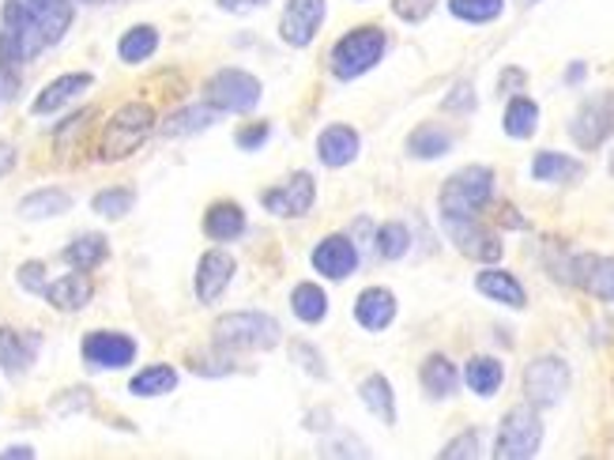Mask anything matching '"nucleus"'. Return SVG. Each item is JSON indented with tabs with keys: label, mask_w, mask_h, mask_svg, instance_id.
Returning a JSON list of instances; mask_svg holds the SVG:
<instances>
[{
	"label": "nucleus",
	"mask_w": 614,
	"mask_h": 460,
	"mask_svg": "<svg viewBox=\"0 0 614 460\" xmlns=\"http://www.w3.org/2000/svg\"><path fill=\"white\" fill-rule=\"evenodd\" d=\"M260 80L242 68H223L208 80V102L219 114H250L260 106Z\"/></svg>",
	"instance_id": "423d86ee"
},
{
	"label": "nucleus",
	"mask_w": 614,
	"mask_h": 460,
	"mask_svg": "<svg viewBox=\"0 0 614 460\" xmlns=\"http://www.w3.org/2000/svg\"><path fill=\"white\" fill-rule=\"evenodd\" d=\"M268 133H271V125H268V122L250 125V129H242V133H238V148H245V151H257L260 143H268Z\"/></svg>",
	"instance_id": "c03bdc74"
},
{
	"label": "nucleus",
	"mask_w": 614,
	"mask_h": 460,
	"mask_svg": "<svg viewBox=\"0 0 614 460\" xmlns=\"http://www.w3.org/2000/svg\"><path fill=\"white\" fill-rule=\"evenodd\" d=\"M83 359L99 370H125L136 363V340L125 332H88L83 336Z\"/></svg>",
	"instance_id": "f8f14e48"
},
{
	"label": "nucleus",
	"mask_w": 614,
	"mask_h": 460,
	"mask_svg": "<svg viewBox=\"0 0 614 460\" xmlns=\"http://www.w3.org/2000/svg\"><path fill=\"white\" fill-rule=\"evenodd\" d=\"M68 208H72V197L61 189H38L20 200L23 219H54V216H65Z\"/></svg>",
	"instance_id": "2f4dec72"
},
{
	"label": "nucleus",
	"mask_w": 614,
	"mask_h": 460,
	"mask_svg": "<svg viewBox=\"0 0 614 460\" xmlns=\"http://www.w3.org/2000/svg\"><path fill=\"white\" fill-rule=\"evenodd\" d=\"M385 49H389V34L381 27H355L332 49V72L339 80H358V76H366L385 57Z\"/></svg>",
	"instance_id": "20e7f679"
},
{
	"label": "nucleus",
	"mask_w": 614,
	"mask_h": 460,
	"mask_svg": "<svg viewBox=\"0 0 614 460\" xmlns=\"http://www.w3.org/2000/svg\"><path fill=\"white\" fill-rule=\"evenodd\" d=\"M540 129V102H532L528 95H513L506 106V133L513 140H528Z\"/></svg>",
	"instance_id": "c756f323"
},
{
	"label": "nucleus",
	"mask_w": 614,
	"mask_h": 460,
	"mask_svg": "<svg viewBox=\"0 0 614 460\" xmlns=\"http://www.w3.org/2000/svg\"><path fill=\"white\" fill-rule=\"evenodd\" d=\"M419 381H422V393L430 400H449L460 389V370L445 355H430L419 370Z\"/></svg>",
	"instance_id": "b1692460"
},
{
	"label": "nucleus",
	"mask_w": 614,
	"mask_h": 460,
	"mask_svg": "<svg viewBox=\"0 0 614 460\" xmlns=\"http://www.w3.org/2000/svg\"><path fill=\"white\" fill-rule=\"evenodd\" d=\"M12 166H15V148H12V143L0 140V177H4Z\"/></svg>",
	"instance_id": "49530a36"
},
{
	"label": "nucleus",
	"mask_w": 614,
	"mask_h": 460,
	"mask_svg": "<svg viewBox=\"0 0 614 460\" xmlns=\"http://www.w3.org/2000/svg\"><path fill=\"white\" fill-rule=\"evenodd\" d=\"M532 177L535 182H551V185L574 182V177H581V163H577L574 156H561V151H540V156L532 159Z\"/></svg>",
	"instance_id": "bb28decb"
},
{
	"label": "nucleus",
	"mask_w": 614,
	"mask_h": 460,
	"mask_svg": "<svg viewBox=\"0 0 614 460\" xmlns=\"http://www.w3.org/2000/svg\"><path fill=\"white\" fill-rule=\"evenodd\" d=\"M0 457H4V460H15V457H23V460H27V457H34V449H31V446H8Z\"/></svg>",
	"instance_id": "09e8293b"
},
{
	"label": "nucleus",
	"mask_w": 614,
	"mask_h": 460,
	"mask_svg": "<svg viewBox=\"0 0 614 460\" xmlns=\"http://www.w3.org/2000/svg\"><path fill=\"white\" fill-rule=\"evenodd\" d=\"M132 204H136V193L125 189V185H117V189H102L99 197L91 200V208H95L102 219H121L132 211Z\"/></svg>",
	"instance_id": "e433bc0d"
},
{
	"label": "nucleus",
	"mask_w": 614,
	"mask_h": 460,
	"mask_svg": "<svg viewBox=\"0 0 614 460\" xmlns=\"http://www.w3.org/2000/svg\"><path fill=\"white\" fill-rule=\"evenodd\" d=\"M204 234L211 242H234V238L245 234V211L238 208L234 200H219L204 211Z\"/></svg>",
	"instance_id": "5701e85b"
},
{
	"label": "nucleus",
	"mask_w": 614,
	"mask_h": 460,
	"mask_svg": "<svg viewBox=\"0 0 614 460\" xmlns=\"http://www.w3.org/2000/svg\"><path fill=\"white\" fill-rule=\"evenodd\" d=\"M520 83H524V72H520V68H506V76H501L498 88L509 91V88H520Z\"/></svg>",
	"instance_id": "de8ad7c7"
},
{
	"label": "nucleus",
	"mask_w": 614,
	"mask_h": 460,
	"mask_svg": "<svg viewBox=\"0 0 614 460\" xmlns=\"http://www.w3.org/2000/svg\"><path fill=\"white\" fill-rule=\"evenodd\" d=\"M433 4H438V0H392V12L404 23H422L426 15L433 12Z\"/></svg>",
	"instance_id": "a19ab883"
},
{
	"label": "nucleus",
	"mask_w": 614,
	"mask_h": 460,
	"mask_svg": "<svg viewBox=\"0 0 614 460\" xmlns=\"http://www.w3.org/2000/svg\"><path fill=\"white\" fill-rule=\"evenodd\" d=\"M464 386L472 389L475 396H494L501 386H506V366L490 355H472L464 366Z\"/></svg>",
	"instance_id": "393cba45"
},
{
	"label": "nucleus",
	"mask_w": 614,
	"mask_h": 460,
	"mask_svg": "<svg viewBox=\"0 0 614 460\" xmlns=\"http://www.w3.org/2000/svg\"><path fill=\"white\" fill-rule=\"evenodd\" d=\"M358 148H362V140H358V133L351 125H328V129L317 136V159L332 170L355 163Z\"/></svg>",
	"instance_id": "f3484780"
},
{
	"label": "nucleus",
	"mask_w": 614,
	"mask_h": 460,
	"mask_svg": "<svg viewBox=\"0 0 614 460\" xmlns=\"http://www.w3.org/2000/svg\"><path fill=\"white\" fill-rule=\"evenodd\" d=\"M475 291L494 298V302H501V306H513V310H524V302H528L524 284H520L513 272H501V268H483L479 276H475Z\"/></svg>",
	"instance_id": "4be33fe9"
},
{
	"label": "nucleus",
	"mask_w": 614,
	"mask_h": 460,
	"mask_svg": "<svg viewBox=\"0 0 614 460\" xmlns=\"http://www.w3.org/2000/svg\"><path fill=\"white\" fill-rule=\"evenodd\" d=\"M264 208L271 211V216L279 219H302L305 211L313 208V200H317V185H313V177L305 174H291L287 182L271 185V189H264Z\"/></svg>",
	"instance_id": "9d476101"
},
{
	"label": "nucleus",
	"mask_w": 614,
	"mask_h": 460,
	"mask_svg": "<svg viewBox=\"0 0 614 460\" xmlns=\"http://www.w3.org/2000/svg\"><path fill=\"white\" fill-rule=\"evenodd\" d=\"M358 396L370 407V415H378L381 423H396V393H392V381L385 373H373L358 386Z\"/></svg>",
	"instance_id": "a878e982"
},
{
	"label": "nucleus",
	"mask_w": 614,
	"mask_h": 460,
	"mask_svg": "<svg viewBox=\"0 0 614 460\" xmlns=\"http://www.w3.org/2000/svg\"><path fill=\"white\" fill-rule=\"evenodd\" d=\"M566 279L581 284L588 295L603 298V302H614V257H595V253H577L569 257Z\"/></svg>",
	"instance_id": "4468645a"
},
{
	"label": "nucleus",
	"mask_w": 614,
	"mask_h": 460,
	"mask_svg": "<svg viewBox=\"0 0 614 460\" xmlns=\"http://www.w3.org/2000/svg\"><path fill=\"white\" fill-rule=\"evenodd\" d=\"M291 359L302 363L310 378H328V373H324V359H321L317 352H313L310 344H305V340H291Z\"/></svg>",
	"instance_id": "ea45409f"
},
{
	"label": "nucleus",
	"mask_w": 614,
	"mask_h": 460,
	"mask_svg": "<svg viewBox=\"0 0 614 460\" xmlns=\"http://www.w3.org/2000/svg\"><path fill=\"white\" fill-rule=\"evenodd\" d=\"M95 83V76L91 72H68V76H57L54 83H46V88L38 91V99H34V114H57L68 102H76L83 95V91Z\"/></svg>",
	"instance_id": "dca6fc26"
},
{
	"label": "nucleus",
	"mask_w": 614,
	"mask_h": 460,
	"mask_svg": "<svg viewBox=\"0 0 614 460\" xmlns=\"http://www.w3.org/2000/svg\"><path fill=\"white\" fill-rule=\"evenodd\" d=\"M291 306H294L298 321H305V325H321V321L328 318V295H324L317 284H298L291 295Z\"/></svg>",
	"instance_id": "f704fd0d"
},
{
	"label": "nucleus",
	"mask_w": 614,
	"mask_h": 460,
	"mask_svg": "<svg viewBox=\"0 0 614 460\" xmlns=\"http://www.w3.org/2000/svg\"><path fill=\"white\" fill-rule=\"evenodd\" d=\"M449 12L464 23H494L506 12V0H449Z\"/></svg>",
	"instance_id": "c9c22d12"
},
{
	"label": "nucleus",
	"mask_w": 614,
	"mask_h": 460,
	"mask_svg": "<svg viewBox=\"0 0 614 460\" xmlns=\"http://www.w3.org/2000/svg\"><path fill=\"white\" fill-rule=\"evenodd\" d=\"M441 227L453 238V245L464 257L483 261V264H498L501 261V238L494 230H486L475 216H441Z\"/></svg>",
	"instance_id": "1a4fd4ad"
},
{
	"label": "nucleus",
	"mask_w": 614,
	"mask_h": 460,
	"mask_svg": "<svg viewBox=\"0 0 614 460\" xmlns=\"http://www.w3.org/2000/svg\"><path fill=\"white\" fill-rule=\"evenodd\" d=\"M584 80V65L577 61V65H569V76H566V83H581Z\"/></svg>",
	"instance_id": "8fccbe9b"
},
{
	"label": "nucleus",
	"mask_w": 614,
	"mask_h": 460,
	"mask_svg": "<svg viewBox=\"0 0 614 460\" xmlns=\"http://www.w3.org/2000/svg\"><path fill=\"white\" fill-rule=\"evenodd\" d=\"M569 136L581 151H595L614 136V91H600V95L584 99L577 106L574 122H569Z\"/></svg>",
	"instance_id": "0eeeda50"
},
{
	"label": "nucleus",
	"mask_w": 614,
	"mask_h": 460,
	"mask_svg": "<svg viewBox=\"0 0 614 460\" xmlns=\"http://www.w3.org/2000/svg\"><path fill=\"white\" fill-rule=\"evenodd\" d=\"M324 12H328L324 0H287L283 20H279V34H283L287 46H294V49L310 46L324 23Z\"/></svg>",
	"instance_id": "9b49d317"
},
{
	"label": "nucleus",
	"mask_w": 614,
	"mask_h": 460,
	"mask_svg": "<svg viewBox=\"0 0 614 460\" xmlns=\"http://www.w3.org/2000/svg\"><path fill=\"white\" fill-rule=\"evenodd\" d=\"M494 197V170L490 166H464L441 185L438 211L441 216H479Z\"/></svg>",
	"instance_id": "7ed1b4c3"
},
{
	"label": "nucleus",
	"mask_w": 614,
	"mask_h": 460,
	"mask_svg": "<svg viewBox=\"0 0 614 460\" xmlns=\"http://www.w3.org/2000/svg\"><path fill=\"white\" fill-rule=\"evenodd\" d=\"M543 446V419L540 407L520 404L501 419L498 427V441H494V457L498 460H528L535 457Z\"/></svg>",
	"instance_id": "39448f33"
},
{
	"label": "nucleus",
	"mask_w": 614,
	"mask_h": 460,
	"mask_svg": "<svg viewBox=\"0 0 614 460\" xmlns=\"http://www.w3.org/2000/svg\"><path fill=\"white\" fill-rule=\"evenodd\" d=\"M216 344L223 352H271V347L283 340V329L271 313H257V310H238L227 313V318L216 321L211 329Z\"/></svg>",
	"instance_id": "f03ea898"
},
{
	"label": "nucleus",
	"mask_w": 614,
	"mask_h": 460,
	"mask_svg": "<svg viewBox=\"0 0 614 460\" xmlns=\"http://www.w3.org/2000/svg\"><path fill=\"white\" fill-rule=\"evenodd\" d=\"M20 284H23V291H31V295H46V264H38V261L23 264Z\"/></svg>",
	"instance_id": "37998d69"
},
{
	"label": "nucleus",
	"mask_w": 614,
	"mask_h": 460,
	"mask_svg": "<svg viewBox=\"0 0 614 460\" xmlns=\"http://www.w3.org/2000/svg\"><path fill=\"white\" fill-rule=\"evenodd\" d=\"M106 257H109L106 234H80V238H72V242L65 245V261L72 264V268H80V272L99 268Z\"/></svg>",
	"instance_id": "c85d7f7f"
},
{
	"label": "nucleus",
	"mask_w": 614,
	"mask_h": 460,
	"mask_svg": "<svg viewBox=\"0 0 614 460\" xmlns=\"http://www.w3.org/2000/svg\"><path fill=\"white\" fill-rule=\"evenodd\" d=\"M174 389H177V370H174V366H166V363L148 366V370H140L129 381L132 396H162V393H174Z\"/></svg>",
	"instance_id": "72a5a7b5"
},
{
	"label": "nucleus",
	"mask_w": 614,
	"mask_h": 460,
	"mask_svg": "<svg viewBox=\"0 0 614 460\" xmlns=\"http://www.w3.org/2000/svg\"><path fill=\"white\" fill-rule=\"evenodd\" d=\"M155 133V110L148 102H125L114 117L106 122L99 140V159L117 163V159H129L132 151L143 148V140Z\"/></svg>",
	"instance_id": "f257e3e1"
},
{
	"label": "nucleus",
	"mask_w": 614,
	"mask_h": 460,
	"mask_svg": "<svg viewBox=\"0 0 614 460\" xmlns=\"http://www.w3.org/2000/svg\"><path fill=\"white\" fill-rule=\"evenodd\" d=\"M569 393V366L558 355H543L532 359L524 370V396L532 407H554Z\"/></svg>",
	"instance_id": "6e6552de"
},
{
	"label": "nucleus",
	"mask_w": 614,
	"mask_h": 460,
	"mask_svg": "<svg viewBox=\"0 0 614 460\" xmlns=\"http://www.w3.org/2000/svg\"><path fill=\"white\" fill-rule=\"evenodd\" d=\"M483 449H479V430H464L460 438L449 441L445 449H441V457L445 460H475Z\"/></svg>",
	"instance_id": "58836bf2"
},
{
	"label": "nucleus",
	"mask_w": 614,
	"mask_h": 460,
	"mask_svg": "<svg viewBox=\"0 0 614 460\" xmlns=\"http://www.w3.org/2000/svg\"><path fill=\"white\" fill-rule=\"evenodd\" d=\"M27 8L46 46L61 42L65 31L72 27V0H27Z\"/></svg>",
	"instance_id": "a211bd4d"
},
{
	"label": "nucleus",
	"mask_w": 614,
	"mask_h": 460,
	"mask_svg": "<svg viewBox=\"0 0 614 460\" xmlns=\"http://www.w3.org/2000/svg\"><path fill=\"white\" fill-rule=\"evenodd\" d=\"M216 117H219L216 106H182L177 114H170L166 122H162V136H193V133L208 129Z\"/></svg>",
	"instance_id": "7c9ffc66"
},
{
	"label": "nucleus",
	"mask_w": 614,
	"mask_h": 460,
	"mask_svg": "<svg viewBox=\"0 0 614 460\" xmlns=\"http://www.w3.org/2000/svg\"><path fill=\"white\" fill-rule=\"evenodd\" d=\"M355 321L366 332H381L396 321V295L385 291V287H370V291L358 295L355 302Z\"/></svg>",
	"instance_id": "6ab92c4d"
},
{
	"label": "nucleus",
	"mask_w": 614,
	"mask_h": 460,
	"mask_svg": "<svg viewBox=\"0 0 614 460\" xmlns=\"http://www.w3.org/2000/svg\"><path fill=\"white\" fill-rule=\"evenodd\" d=\"M234 272H238V261L230 257V253L208 250L200 257V264H196V298H200V302H216V298L230 287Z\"/></svg>",
	"instance_id": "2eb2a0df"
},
{
	"label": "nucleus",
	"mask_w": 614,
	"mask_h": 460,
	"mask_svg": "<svg viewBox=\"0 0 614 460\" xmlns=\"http://www.w3.org/2000/svg\"><path fill=\"white\" fill-rule=\"evenodd\" d=\"M159 49V31L148 27V23H140V27H129L121 34V46H117V54H121L125 65H143L151 54Z\"/></svg>",
	"instance_id": "473e14b6"
},
{
	"label": "nucleus",
	"mask_w": 614,
	"mask_h": 460,
	"mask_svg": "<svg viewBox=\"0 0 614 460\" xmlns=\"http://www.w3.org/2000/svg\"><path fill=\"white\" fill-rule=\"evenodd\" d=\"M216 4L223 8V12H230V15H250L253 8L268 4V0H216Z\"/></svg>",
	"instance_id": "a18cd8bd"
},
{
	"label": "nucleus",
	"mask_w": 614,
	"mask_h": 460,
	"mask_svg": "<svg viewBox=\"0 0 614 460\" xmlns=\"http://www.w3.org/2000/svg\"><path fill=\"white\" fill-rule=\"evenodd\" d=\"M310 261L324 279H347L358 272V245L347 234H328L313 245Z\"/></svg>",
	"instance_id": "ddd939ff"
},
{
	"label": "nucleus",
	"mask_w": 614,
	"mask_h": 460,
	"mask_svg": "<svg viewBox=\"0 0 614 460\" xmlns=\"http://www.w3.org/2000/svg\"><path fill=\"white\" fill-rule=\"evenodd\" d=\"M91 295H95V284H91L88 272H80V268H72L68 276L54 279V284H46L49 306H57V310H65V313L83 310V306L91 302Z\"/></svg>",
	"instance_id": "aec40b11"
},
{
	"label": "nucleus",
	"mask_w": 614,
	"mask_h": 460,
	"mask_svg": "<svg viewBox=\"0 0 614 460\" xmlns=\"http://www.w3.org/2000/svg\"><path fill=\"white\" fill-rule=\"evenodd\" d=\"M449 151H453V136H449L445 129H438V125H419V129L407 136V156L422 159V163L449 156Z\"/></svg>",
	"instance_id": "cd10ccee"
},
{
	"label": "nucleus",
	"mask_w": 614,
	"mask_h": 460,
	"mask_svg": "<svg viewBox=\"0 0 614 460\" xmlns=\"http://www.w3.org/2000/svg\"><path fill=\"white\" fill-rule=\"evenodd\" d=\"M412 250V230L404 223H381L378 230V253L385 261H399L404 253Z\"/></svg>",
	"instance_id": "4c0bfd02"
},
{
	"label": "nucleus",
	"mask_w": 614,
	"mask_h": 460,
	"mask_svg": "<svg viewBox=\"0 0 614 460\" xmlns=\"http://www.w3.org/2000/svg\"><path fill=\"white\" fill-rule=\"evenodd\" d=\"M445 110L449 114H472L475 110V88L472 83H456V88L445 95Z\"/></svg>",
	"instance_id": "79ce46f5"
},
{
	"label": "nucleus",
	"mask_w": 614,
	"mask_h": 460,
	"mask_svg": "<svg viewBox=\"0 0 614 460\" xmlns=\"http://www.w3.org/2000/svg\"><path fill=\"white\" fill-rule=\"evenodd\" d=\"M524 4H535V0H524Z\"/></svg>",
	"instance_id": "3c124183"
},
{
	"label": "nucleus",
	"mask_w": 614,
	"mask_h": 460,
	"mask_svg": "<svg viewBox=\"0 0 614 460\" xmlns=\"http://www.w3.org/2000/svg\"><path fill=\"white\" fill-rule=\"evenodd\" d=\"M34 355H38V336L0 325V366H4L8 373H27Z\"/></svg>",
	"instance_id": "412c9836"
}]
</instances>
